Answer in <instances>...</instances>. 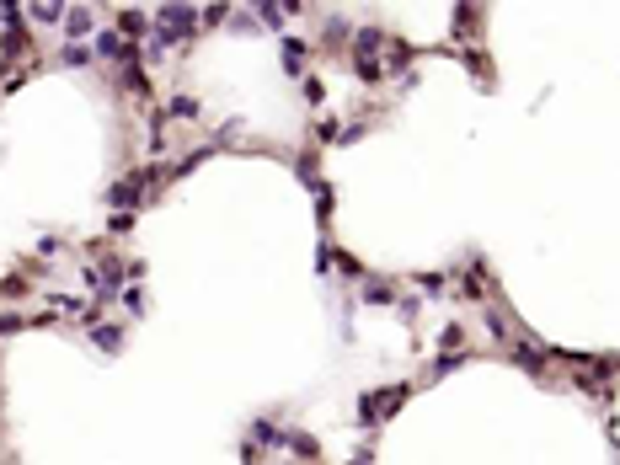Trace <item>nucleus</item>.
I'll use <instances>...</instances> for the list:
<instances>
[{
    "label": "nucleus",
    "instance_id": "obj_1",
    "mask_svg": "<svg viewBox=\"0 0 620 465\" xmlns=\"http://www.w3.org/2000/svg\"><path fill=\"white\" fill-rule=\"evenodd\" d=\"M193 17H198L193 6H166V11H160V27H166V43L177 38V32H187V27H193Z\"/></svg>",
    "mask_w": 620,
    "mask_h": 465
},
{
    "label": "nucleus",
    "instance_id": "obj_2",
    "mask_svg": "<svg viewBox=\"0 0 620 465\" xmlns=\"http://www.w3.org/2000/svg\"><path fill=\"white\" fill-rule=\"evenodd\" d=\"M91 289H97V294H113V289H118V267L113 263L97 267V273H91Z\"/></svg>",
    "mask_w": 620,
    "mask_h": 465
},
{
    "label": "nucleus",
    "instance_id": "obj_3",
    "mask_svg": "<svg viewBox=\"0 0 620 465\" xmlns=\"http://www.w3.org/2000/svg\"><path fill=\"white\" fill-rule=\"evenodd\" d=\"M64 17H70V21H64V27H70L75 38H80V32H91V11H64Z\"/></svg>",
    "mask_w": 620,
    "mask_h": 465
},
{
    "label": "nucleus",
    "instance_id": "obj_4",
    "mask_svg": "<svg viewBox=\"0 0 620 465\" xmlns=\"http://www.w3.org/2000/svg\"><path fill=\"white\" fill-rule=\"evenodd\" d=\"M118 27H123V32H129V38H134V32H144V27H150V21H144L140 11H123V17H118Z\"/></svg>",
    "mask_w": 620,
    "mask_h": 465
}]
</instances>
